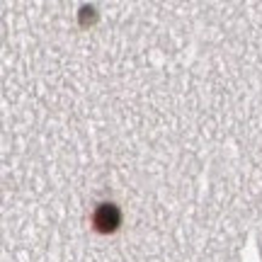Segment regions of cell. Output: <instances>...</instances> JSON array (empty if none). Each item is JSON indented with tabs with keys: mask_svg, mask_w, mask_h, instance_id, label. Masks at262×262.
I'll return each mask as SVG.
<instances>
[{
	"mask_svg": "<svg viewBox=\"0 0 262 262\" xmlns=\"http://www.w3.org/2000/svg\"><path fill=\"white\" fill-rule=\"evenodd\" d=\"M119 224H122V211L112 202H104L93 211V226L97 233H114L119 228Z\"/></svg>",
	"mask_w": 262,
	"mask_h": 262,
	"instance_id": "1",
	"label": "cell"
}]
</instances>
